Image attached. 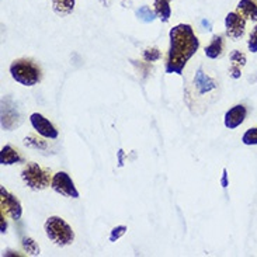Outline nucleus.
<instances>
[{
	"instance_id": "obj_1",
	"label": "nucleus",
	"mask_w": 257,
	"mask_h": 257,
	"mask_svg": "<svg viewBox=\"0 0 257 257\" xmlns=\"http://www.w3.org/2000/svg\"><path fill=\"white\" fill-rule=\"evenodd\" d=\"M170 47L167 54L166 73L183 75L184 66L200 48V40L190 24H177L170 30Z\"/></svg>"
},
{
	"instance_id": "obj_2",
	"label": "nucleus",
	"mask_w": 257,
	"mask_h": 257,
	"mask_svg": "<svg viewBox=\"0 0 257 257\" xmlns=\"http://www.w3.org/2000/svg\"><path fill=\"white\" fill-rule=\"evenodd\" d=\"M10 75L13 77L17 83L23 84V86H35L40 83L41 80V69L35 62L31 59H16L12 65H10Z\"/></svg>"
},
{
	"instance_id": "obj_3",
	"label": "nucleus",
	"mask_w": 257,
	"mask_h": 257,
	"mask_svg": "<svg viewBox=\"0 0 257 257\" xmlns=\"http://www.w3.org/2000/svg\"><path fill=\"white\" fill-rule=\"evenodd\" d=\"M44 229L47 236L56 244V246H69L75 240V232L69 223L61 216H49L44 223Z\"/></svg>"
},
{
	"instance_id": "obj_4",
	"label": "nucleus",
	"mask_w": 257,
	"mask_h": 257,
	"mask_svg": "<svg viewBox=\"0 0 257 257\" xmlns=\"http://www.w3.org/2000/svg\"><path fill=\"white\" fill-rule=\"evenodd\" d=\"M21 179L27 184V187L34 191L45 190L52 183L51 170L40 166L35 162H30L24 166V169L21 170Z\"/></svg>"
},
{
	"instance_id": "obj_5",
	"label": "nucleus",
	"mask_w": 257,
	"mask_h": 257,
	"mask_svg": "<svg viewBox=\"0 0 257 257\" xmlns=\"http://www.w3.org/2000/svg\"><path fill=\"white\" fill-rule=\"evenodd\" d=\"M51 187L54 188V191L63 195V197L79 198V191H77L75 183L70 179L69 174L65 173V172H58V173L54 174Z\"/></svg>"
},
{
	"instance_id": "obj_6",
	"label": "nucleus",
	"mask_w": 257,
	"mask_h": 257,
	"mask_svg": "<svg viewBox=\"0 0 257 257\" xmlns=\"http://www.w3.org/2000/svg\"><path fill=\"white\" fill-rule=\"evenodd\" d=\"M0 204H2V211H5L6 214L10 215L12 219L19 221L23 214L20 200L12 193H9L6 188L0 187Z\"/></svg>"
},
{
	"instance_id": "obj_7",
	"label": "nucleus",
	"mask_w": 257,
	"mask_h": 257,
	"mask_svg": "<svg viewBox=\"0 0 257 257\" xmlns=\"http://www.w3.org/2000/svg\"><path fill=\"white\" fill-rule=\"evenodd\" d=\"M226 35L232 40L242 38L246 31V19L239 12H230L225 17Z\"/></svg>"
},
{
	"instance_id": "obj_8",
	"label": "nucleus",
	"mask_w": 257,
	"mask_h": 257,
	"mask_svg": "<svg viewBox=\"0 0 257 257\" xmlns=\"http://www.w3.org/2000/svg\"><path fill=\"white\" fill-rule=\"evenodd\" d=\"M30 121H31V125L34 128L35 131L38 132L41 137L48 139H56L58 138V130H56L54 124L47 119L40 112H33L30 115Z\"/></svg>"
},
{
	"instance_id": "obj_9",
	"label": "nucleus",
	"mask_w": 257,
	"mask_h": 257,
	"mask_svg": "<svg viewBox=\"0 0 257 257\" xmlns=\"http://www.w3.org/2000/svg\"><path fill=\"white\" fill-rule=\"evenodd\" d=\"M246 115H247V110L243 104H237L232 107L229 111L225 114V121H223L225 126L229 130H235V128L243 124Z\"/></svg>"
},
{
	"instance_id": "obj_10",
	"label": "nucleus",
	"mask_w": 257,
	"mask_h": 257,
	"mask_svg": "<svg viewBox=\"0 0 257 257\" xmlns=\"http://www.w3.org/2000/svg\"><path fill=\"white\" fill-rule=\"evenodd\" d=\"M194 84L195 87L198 89V93L200 94H204V93H208V91L214 90L216 89V82L212 79V77H209L208 75H205L202 69L197 70V73H195L194 77Z\"/></svg>"
},
{
	"instance_id": "obj_11",
	"label": "nucleus",
	"mask_w": 257,
	"mask_h": 257,
	"mask_svg": "<svg viewBox=\"0 0 257 257\" xmlns=\"http://www.w3.org/2000/svg\"><path fill=\"white\" fill-rule=\"evenodd\" d=\"M23 162V156L17 149H14L12 145H6L2 148L0 152V163L2 166H10V165H16V163H21Z\"/></svg>"
},
{
	"instance_id": "obj_12",
	"label": "nucleus",
	"mask_w": 257,
	"mask_h": 257,
	"mask_svg": "<svg viewBox=\"0 0 257 257\" xmlns=\"http://www.w3.org/2000/svg\"><path fill=\"white\" fill-rule=\"evenodd\" d=\"M236 7L246 20L257 21V0H240Z\"/></svg>"
},
{
	"instance_id": "obj_13",
	"label": "nucleus",
	"mask_w": 257,
	"mask_h": 257,
	"mask_svg": "<svg viewBox=\"0 0 257 257\" xmlns=\"http://www.w3.org/2000/svg\"><path fill=\"white\" fill-rule=\"evenodd\" d=\"M223 48H225V42H223L222 35H214L208 47H205V55L209 59H216L222 56Z\"/></svg>"
},
{
	"instance_id": "obj_14",
	"label": "nucleus",
	"mask_w": 257,
	"mask_h": 257,
	"mask_svg": "<svg viewBox=\"0 0 257 257\" xmlns=\"http://www.w3.org/2000/svg\"><path fill=\"white\" fill-rule=\"evenodd\" d=\"M155 9L153 12L156 14V17L163 23H167L170 20L172 16V9L169 6V0H155Z\"/></svg>"
},
{
	"instance_id": "obj_15",
	"label": "nucleus",
	"mask_w": 257,
	"mask_h": 257,
	"mask_svg": "<svg viewBox=\"0 0 257 257\" xmlns=\"http://www.w3.org/2000/svg\"><path fill=\"white\" fill-rule=\"evenodd\" d=\"M52 9L61 17L69 16L75 10V0H52Z\"/></svg>"
},
{
	"instance_id": "obj_16",
	"label": "nucleus",
	"mask_w": 257,
	"mask_h": 257,
	"mask_svg": "<svg viewBox=\"0 0 257 257\" xmlns=\"http://www.w3.org/2000/svg\"><path fill=\"white\" fill-rule=\"evenodd\" d=\"M21 246H23V249L26 253L28 254H31V256H40V246L37 244L33 237H28V236H24L21 239Z\"/></svg>"
},
{
	"instance_id": "obj_17",
	"label": "nucleus",
	"mask_w": 257,
	"mask_h": 257,
	"mask_svg": "<svg viewBox=\"0 0 257 257\" xmlns=\"http://www.w3.org/2000/svg\"><path fill=\"white\" fill-rule=\"evenodd\" d=\"M24 144H26V146L35 148V149H42V151L48 148L47 141H44L42 138H38V137H35V135H27V137L24 138Z\"/></svg>"
},
{
	"instance_id": "obj_18",
	"label": "nucleus",
	"mask_w": 257,
	"mask_h": 257,
	"mask_svg": "<svg viewBox=\"0 0 257 257\" xmlns=\"http://www.w3.org/2000/svg\"><path fill=\"white\" fill-rule=\"evenodd\" d=\"M229 59H230V66H236V68H243L244 65H246V55H244L243 52H240V51H232L229 54Z\"/></svg>"
},
{
	"instance_id": "obj_19",
	"label": "nucleus",
	"mask_w": 257,
	"mask_h": 257,
	"mask_svg": "<svg viewBox=\"0 0 257 257\" xmlns=\"http://www.w3.org/2000/svg\"><path fill=\"white\" fill-rule=\"evenodd\" d=\"M137 16L139 17V20H142L144 23H152V21L156 19V14H155V12H152V10H151L148 6H142L141 9H138Z\"/></svg>"
},
{
	"instance_id": "obj_20",
	"label": "nucleus",
	"mask_w": 257,
	"mask_h": 257,
	"mask_svg": "<svg viewBox=\"0 0 257 257\" xmlns=\"http://www.w3.org/2000/svg\"><path fill=\"white\" fill-rule=\"evenodd\" d=\"M242 142L244 145H257V128H250L244 132L242 137Z\"/></svg>"
},
{
	"instance_id": "obj_21",
	"label": "nucleus",
	"mask_w": 257,
	"mask_h": 257,
	"mask_svg": "<svg viewBox=\"0 0 257 257\" xmlns=\"http://www.w3.org/2000/svg\"><path fill=\"white\" fill-rule=\"evenodd\" d=\"M144 59L146 62H156L160 59V51L158 48H146L144 51Z\"/></svg>"
},
{
	"instance_id": "obj_22",
	"label": "nucleus",
	"mask_w": 257,
	"mask_h": 257,
	"mask_svg": "<svg viewBox=\"0 0 257 257\" xmlns=\"http://www.w3.org/2000/svg\"><path fill=\"white\" fill-rule=\"evenodd\" d=\"M126 230H128V228H126L125 225H118V226L112 228L111 233H110V242H117L119 237L125 235Z\"/></svg>"
},
{
	"instance_id": "obj_23",
	"label": "nucleus",
	"mask_w": 257,
	"mask_h": 257,
	"mask_svg": "<svg viewBox=\"0 0 257 257\" xmlns=\"http://www.w3.org/2000/svg\"><path fill=\"white\" fill-rule=\"evenodd\" d=\"M247 48L250 51L251 54H256L257 52V26L253 28V31L249 35V40H247Z\"/></svg>"
},
{
	"instance_id": "obj_24",
	"label": "nucleus",
	"mask_w": 257,
	"mask_h": 257,
	"mask_svg": "<svg viewBox=\"0 0 257 257\" xmlns=\"http://www.w3.org/2000/svg\"><path fill=\"white\" fill-rule=\"evenodd\" d=\"M229 73L233 79H239L240 75H242V70H240V68H236V66H230Z\"/></svg>"
},
{
	"instance_id": "obj_25",
	"label": "nucleus",
	"mask_w": 257,
	"mask_h": 257,
	"mask_svg": "<svg viewBox=\"0 0 257 257\" xmlns=\"http://www.w3.org/2000/svg\"><path fill=\"white\" fill-rule=\"evenodd\" d=\"M221 184H222L223 188H226L229 186V181H228V170L223 169V174H222V180H221Z\"/></svg>"
},
{
	"instance_id": "obj_26",
	"label": "nucleus",
	"mask_w": 257,
	"mask_h": 257,
	"mask_svg": "<svg viewBox=\"0 0 257 257\" xmlns=\"http://www.w3.org/2000/svg\"><path fill=\"white\" fill-rule=\"evenodd\" d=\"M6 228H7V223L5 221V212L2 211V233H5L6 232Z\"/></svg>"
},
{
	"instance_id": "obj_27",
	"label": "nucleus",
	"mask_w": 257,
	"mask_h": 257,
	"mask_svg": "<svg viewBox=\"0 0 257 257\" xmlns=\"http://www.w3.org/2000/svg\"><path fill=\"white\" fill-rule=\"evenodd\" d=\"M201 24H202V27H205L208 31H211L212 30V24L209 23L208 20H201Z\"/></svg>"
},
{
	"instance_id": "obj_28",
	"label": "nucleus",
	"mask_w": 257,
	"mask_h": 257,
	"mask_svg": "<svg viewBox=\"0 0 257 257\" xmlns=\"http://www.w3.org/2000/svg\"><path fill=\"white\" fill-rule=\"evenodd\" d=\"M119 166H122V151H119Z\"/></svg>"
},
{
	"instance_id": "obj_29",
	"label": "nucleus",
	"mask_w": 257,
	"mask_h": 257,
	"mask_svg": "<svg viewBox=\"0 0 257 257\" xmlns=\"http://www.w3.org/2000/svg\"><path fill=\"white\" fill-rule=\"evenodd\" d=\"M169 2H172V0H169Z\"/></svg>"
}]
</instances>
